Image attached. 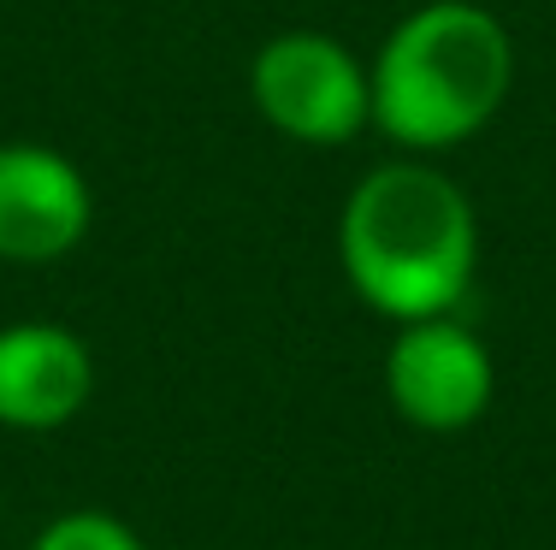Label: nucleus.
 <instances>
[{
  "mask_svg": "<svg viewBox=\"0 0 556 550\" xmlns=\"http://www.w3.org/2000/svg\"><path fill=\"white\" fill-rule=\"evenodd\" d=\"M249 101L278 137L343 149L374 125V77L326 30H278L249 60Z\"/></svg>",
  "mask_w": 556,
  "mask_h": 550,
  "instance_id": "7ed1b4c3",
  "label": "nucleus"
},
{
  "mask_svg": "<svg viewBox=\"0 0 556 550\" xmlns=\"http://www.w3.org/2000/svg\"><path fill=\"white\" fill-rule=\"evenodd\" d=\"M89 391H96V361L77 332L54 320L0 325V426L54 432L77 421Z\"/></svg>",
  "mask_w": 556,
  "mask_h": 550,
  "instance_id": "423d86ee",
  "label": "nucleus"
},
{
  "mask_svg": "<svg viewBox=\"0 0 556 550\" xmlns=\"http://www.w3.org/2000/svg\"><path fill=\"white\" fill-rule=\"evenodd\" d=\"M96 190L72 154L48 142H0V260L48 267L89 238Z\"/></svg>",
  "mask_w": 556,
  "mask_h": 550,
  "instance_id": "39448f33",
  "label": "nucleus"
},
{
  "mask_svg": "<svg viewBox=\"0 0 556 550\" xmlns=\"http://www.w3.org/2000/svg\"><path fill=\"white\" fill-rule=\"evenodd\" d=\"M30 550H142L137 533L125 527L118 515H101V509H72V515L48 521L42 539Z\"/></svg>",
  "mask_w": 556,
  "mask_h": 550,
  "instance_id": "0eeeda50",
  "label": "nucleus"
},
{
  "mask_svg": "<svg viewBox=\"0 0 556 550\" xmlns=\"http://www.w3.org/2000/svg\"><path fill=\"white\" fill-rule=\"evenodd\" d=\"M386 391L391 409L420 432H462L492 409L497 367L492 349L450 314L403 320L386 349Z\"/></svg>",
  "mask_w": 556,
  "mask_h": 550,
  "instance_id": "20e7f679",
  "label": "nucleus"
},
{
  "mask_svg": "<svg viewBox=\"0 0 556 550\" xmlns=\"http://www.w3.org/2000/svg\"><path fill=\"white\" fill-rule=\"evenodd\" d=\"M338 260L350 291L386 320L450 314L473 284L480 219L444 166L386 161L355 178L338 214Z\"/></svg>",
  "mask_w": 556,
  "mask_h": 550,
  "instance_id": "f257e3e1",
  "label": "nucleus"
},
{
  "mask_svg": "<svg viewBox=\"0 0 556 550\" xmlns=\"http://www.w3.org/2000/svg\"><path fill=\"white\" fill-rule=\"evenodd\" d=\"M374 130L408 154H444L480 137L515 89V36L480 0H427L379 42Z\"/></svg>",
  "mask_w": 556,
  "mask_h": 550,
  "instance_id": "f03ea898",
  "label": "nucleus"
}]
</instances>
